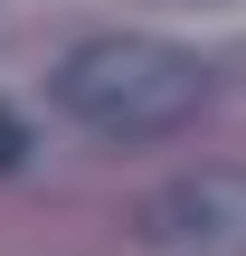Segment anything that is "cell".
<instances>
[{
    "label": "cell",
    "instance_id": "cell-1",
    "mask_svg": "<svg viewBox=\"0 0 246 256\" xmlns=\"http://www.w3.org/2000/svg\"><path fill=\"white\" fill-rule=\"evenodd\" d=\"M209 95H218L209 57L180 48V38H152V28H104V38L57 57L66 124H85L104 142H171L209 114Z\"/></svg>",
    "mask_w": 246,
    "mask_h": 256
},
{
    "label": "cell",
    "instance_id": "cell-2",
    "mask_svg": "<svg viewBox=\"0 0 246 256\" xmlns=\"http://www.w3.org/2000/svg\"><path fill=\"white\" fill-rule=\"evenodd\" d=\"M133 228H142L152 256H246V171H237V162L180 171L171 190L142 200Z\"/></svg>",
    "mask_w": 246,
    "mask_h": 256
},
{
    "label": "cell",
    "instance_id": "cell-3",
    "mask_svg": "<svg viewBox=\"0 0 246 256\" xmlns=\"http://www.w3.org/2000/svg\"><path fill=\"white\" fill-rule=\"evenodd\" d=\"M19 162H28V124L0 104V171H19Z\"/></svg>",
    "mask_w": 246,
    "mask_h": 256
}]
</instances>
